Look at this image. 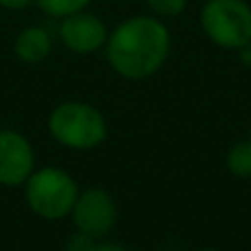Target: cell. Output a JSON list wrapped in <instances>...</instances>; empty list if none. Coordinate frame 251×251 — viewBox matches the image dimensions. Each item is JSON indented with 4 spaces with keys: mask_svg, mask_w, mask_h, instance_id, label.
Instances as JSON below:
<instances>
[{
    "mask_svg": "<svg viewBox=\"0 0 251 251\" xmlns=\"http://www.w3.org/2000/svg\"><path fill=\"white\" fill-rule=\"evenodd\" d=\"M66 249H69V251H93V249H95V238H93V236H88V234L77 231L75 236H71V238H69Z\"/></svg>",
    "mask_w": 251,
    "mask_h": 251,
    "instance_id": "7c38bea8",
    "label": "cell"
},
{
    "mask_svg": "<svg viewBox=\"0 0 251 251\" xmlns=\"http://www.w3.org/2000/svg\"><path fill=\"white\" fill-rule=\"evenodd\" d=\"M35 0H0V7L9 9V11H20V9H26Z\"/></svg>",
    "mask_w": 251,
    "mask_h": 251,
    "instance_id": "4fadbf2b",
    "label": "cell"
},
{
    "mask_svg": "<svg viewBox=\"0 0 251 251\" xmlns=\"http://www.w3.org/2000/svg\"><path fill=\"white\" fill-rule=\"evenodd\" d=\"M60 40L69 51L86 55V53H95L106 47L108 29H106L104 20L100 16L82 9L77 13H71V16L62 18Z\"/></svg>",
    "mask_w": 251,
    "mask_h": 251,
    "instance_id": "8992f818",
    "label": "cell"
},
{
    "mask_svg": "<svg viewBox=\"0 0 251 251\" xmlns=\"http://www.w3.org/2000/svg\"><path fill=\"white\" fill-rule=\"evenodd\" d=\"M170 31L159 18L132 16L117 25L106 40V60L126 79H146L165 64Z\"/></svg>",
    "mask_w": 251,
    "mask_h": 251,
    "instance_id": "6da1fadb",
    "label": "cell"
},
{
    "mask_svg": "<svg viewBox=\"0 0 251 251\" xmlns=\"http://www.w3.org/2000/svg\"><path fill=\"white\" fill-rule=\"evenodd\" d=\"M51 47V33L44 26H26L18 33L16 42H13V53L26 64H38L49 57Z\"/></svg>",
    "mask_w": 251,
    "mask_h": 251,
    "instance_id": "ba28073f",
    "label": "cell"
},
{
    "mask_svg": "<svg viewBox=\"0 0 251 251\" xmlns=\"http://www.w3.org/2000/svg\"><path fill=\"white\" fill-rule=\"evenodd\" d=\"M49 132L73 150H91L106 139V119L95 106L82 101L60 104L49 117Z\"/></svg>",
    "mask_w": 251,
    "mask_h": 251,
    "instance_id": "7a4b0ae2",
    "label": "cell"
},
{
    "mask_svg": "<svg viewBox=\"0 0 251 251\" xmlns=\"http://www.w3.org/2000/svg\"><path fill=\"white\" fill-rule=\"evenodd\" d=\"M71 214H73L77 231L93 236V238H104L117 225V205H115L113 196L100 187L77 194Z\"/></svg>",
    "mask_w": 251,
    "mask_h": 251,
    "instance_id": "5b68a950",
    "label": "cell"
},
{
    "mask_svg": "<svg viewBox=\"0 0 251 251\" xmlns=\"http://www.w3.org/2000/svg\"><path fill=\"white\" fill-rule=\"evenodd\" d=\"M93 251H128L126 247H119V245H95Z\"/></svg>",
    "mask_w": 251,
    "mask_h": 251,
    "instance_id": "9a60e30c",
    "label": "cell"
},
{
    "mask_svg": "<svg viewBox=\"0 0 251 251\" xmlns=\"http://www.w3.org/2000/svg\"><path fill=\"white\" fill-rule=\"evenodd\" d=\"M249 139H251V137H249Z\"/></svg>",
    "mask_w": 251,
    "mask_h": 251,
    "instance_id": "e0dca14e",
    "label": "cell"
},
{
    "mask_svg": "<svg viewBox=\"0 0 251 251\" xmlns=\"http://www.w3.org/2000/svg\"><path fill=\"white\" fill-rule=\"evenodd\" d=\"M199 251H218V249H199Z\"/></svg>",
    "mask_w": 251,
    "mask_h": 251,
    "instance_id": "2e32d148",
    "label": "cell"
},
{
    "mask_svg": "<svg viewBox=\"0 0 251 251\" xmlns=\"http://www.w3.org/2000/svg\"><path fill=\"white\" fill-rule=\"evenodd\" d=\"M93 0H35L33 4H38V9L42 13L51 18H66L71 13H77L82 9H86Z\"/></svg>",
    "mask_w": 251,
    "mask_h": 251,
    "instance_id": "30bf717a",
    "label": "cell"
},
{
    "mask_svg": "<svg viewBox=\"0 0 251 251\" xmlns=\"http://www.w3.org/2000/svg\"><path fill=\"white\" fill-rule=\"evenodd\" d=\"M26 203L31 212L47 221H57L73 212L77 185L73 176L60 168H42L26 178Z\"/></svg>",
    "mask_w": 251,
    "mask_h": 251,
    "instance_id": "3957f363",
    "label": "cell"
},
{
    "mask_svg": "<svg viewBox=\"0 0 251 251\" xmlns=\"http://www.w3.org/2000/svg\"><path fill=\"white\" fill-rule=\"evenodd\" d=\"M227 168L240 178L251 176V139L240 141L227 152Z\"/></svg>",
    "mask_w": 251,
    "mask_h": 251,
    "instance_id": "9c48e42d",
    "label": "cell"
},
{
    "mask_svg": "<svg viewBox=\"0 0 251 251\" xmlns=\"http://www.w3.org/2000/svg\"><path fill=\"white\" fill-rule=\"evenodd\" d=\"M201 26L214 44L238 51L251 42V7L245 0H207Z\"/></svg>",
    "mask_w": 251,
    "mask_h": 251,
    "instance_id": "277c9868",
    "label": "cell"
},
{
    "mask_svg": "<svg viewBox=\"0 0 251 251\" xmlns=\"http://www.w3.org/2000/svg\"><path fill=\"white\" fill-rule=\"evenodd\" d=\"M35 154L31 143L16 130H0V183L16 187L33 174Z\"/></svg>",
    "mask_w": 251,
    "mask_h": 251,
    "instance_id": "52a82bcc",
    "label": "cell"
},
{
    "mask_svg": "<svg viewBox=\"0 0 251 251\" xmlns=\"http://www.w3.org/2000/svg\"><path fill=\"white\" fill-rule=\"evenodd\" d=\"M238 51H240V57H243L245 64L251 66V42H249V44H245V47H243V49H238Z\"/></svg>",
    "mask_w": 251,
    "mask_h": 251,
    "instance_id": "5bb4252c",
    "label": "cell"
},
{
    "mask_svg": "<svg viewBox=\"0 0 251 251\" xmlns=\"http://www.w3.org/2000/svg\"><path fill=\"white\" fill-rule=\"evenodd\" d=\"M156 18H176L185 11L187 0H146Z\"/></svg>",
    "mask_w": 251,
    "mask_h": 251,
    "instance_id": "8fae6325",
    "label": "cell"
}]
</instances>
